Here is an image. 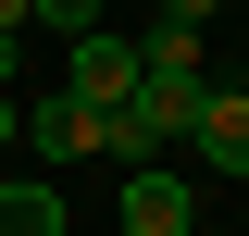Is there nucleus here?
<instances>
[{
	"instance_id": "f03ea898",
	"label": "nucleus",
	"mask_w": 249,
	"mask_h": 236,
	"mask_svg": "<svg viewBox=\"0 0 249 236\" xmlns=\"http://www.w3.org/2000/svg\"><path fill=\"white\" fill-rule=\"evenodd\" d=\"M62 100H88V112H124L137 100V37H75V62H62Z\"/></svg>"
},
{
	"instance_id": "6e6552de",
	"label": "nucleus",
	"mask_w": 249,
	"mask_h": 236,
	"mask_svg": "<svg viewBox=\"0 0 249 236\" xmlns=\"http://www.w3.org/2000/svg\"><path fill=\"white\" fill-rule=\"evenodd\" d=\"M212 13H224V0H162V25H212Z\"/></svg>"
},
{
	"instance_id": "9b49d317",
	"label": "nucleus",
	"mask_w": 249,
	"mask_h": 236,
	"mask_svg": "<svg viewBox=\"0 0 249 236\" xmlns=\"http://www.w3.org/2000/svg\"><path fill=\"white\" fill-rule=\"evenodd\" d=\"M237 87H249V62H237Z\"/></svg>"
},
{
	"instance_id": "0eeeda50",
	"label": "nucleus",
	"mask_w": 249,
	"mask_h": 236,
	"mask_svg": "<svg viewBox=\"0 0 249 236\" xmlns=\"http://www.w3.org/2000/svg\"><path fill=\"white\" fill-rule=\"evenodd\" d=\"M25 25H50V37H100V0H37Z\"/></svg>"
},
{
	"instance_id": "f257e3e1",
	"label": "nucleus",
	"mask_w": 249,
	"mask_h": 236,
	"mask_svg": "<svg viewBox=\"0 0 249 236\" xmlns=\"http://www.w3.org/2000/svg\"><path fill=\"white\" fill-rule=\"evenodd\" d=\"M199 100H212V50H199V25H150V37H137V100H124V112H137V137H150L162 162L187 149Z\"/></svg>"
},
{
	"instance_id": "39448f33",
	"label": "nucleus",
	"mask_w": 249,
	"mask_h": 236,
	"mask_svg": "<svg viewBox=\"0 0 249 236\" xmlns=\"http://www.w3.org/2000/svg\"><path fill=\"white\" fill-rule=\"evenodd\" d=\"M25 149H50V162H88V149H100L88 100H62V87H37V100H25Z\"/></svg>"
},
{
	"instance_id": "423d86ee",
	"label": "nucleus",
	"mask_w": 249,
	"mask_h": 236,
	"mask_svg": "<svg viewBox=\"0 0 249 236\" xmlns=\"http://www.w3.org/2000/svg\"><path fill=\"white\" fill-rule=\"evenodd\" d=\"M0 236H62V186L13 174V186H0Z\"/></svg>"
},
{
	"instance_id": "1a4fd4ad",
	"label": "nucleus",
	"mask_w": 249,
	"mask_h": 236,
	"mask_svg": "<svg viewBox=\"0 0 249 236\" xmlns=\"http://www.w3.org/2000/svg\"><path fill=\"white\" fill-rule=\"evenodd\" d=\"M13 75H25V37H13V25H0V87H13Z\"/></svg>"
},
{
	"instance_id": "9d476101",
	"label": "nucleus",
	"mask_w": 249,
	"mask_h": 236,
	"mask_svg": "<svg viewBox=\"0 0 249 236\" xmlns=\"http://www.w3.org/2000/svg\"><path fill=\"white\" fill-rule=\"evenodd\" d=\"M0 149H25V112H13V100H0Z\"/></svg>"
},
{
	"instance_id": "7ed1b4c3",
	"label": "nucleus",
	"mask_w": 249,
	"mask_h": 236,
	"mask_svg": "<svg viewBox=\"0 0 249 236\" xmlns=\"http://www.w3.org/2000/svg\"><path fill=\"white\" fill-rule=\"evenodd\" d=\"M187 224H199V186L175 162H137L124 174V236H187Z\"/></svg>"
},
{
	"instance_id": "20e7f679",
	"label": "nucleus",
	"mask_w": 249,
	"mask_h": 236,
	"mask_svg": "<svg viewBox=\"0 0 249 236\" xmlns=\"http://www.w3.org/2000/svg\"><path fill=\"white\" fill-rule=\"evenodd\" d=\"M187 149H199V162H224V174H249V87H237V75H212V100H199Z\"/></svg>"
}]
</instances>
